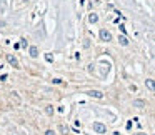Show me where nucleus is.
Listing matches in <instances>:
<instances>
[{"label": "nucleus", "mask_w": 155, "mask_h": 135, "mask_svg": "<svg viewBox=\"0 0 155 135\" xmlns=\"http://www.w3.org/2000/svg\"><path fill=\"white\" fill-rule=\"evenodd\" d=\"M99 35H100V40L102 42H110V40H112V34L108 32L107 28H102Z\"/></svg>", "instance_id": "nucleus-1"}, {"label": "nucleus", "mask_w": 155, "mask_h": 135, "mask_svg": "<svg viewBox=\"0 0 155 135\" xmlns=\"http://www.w3.org/2000/svg\"><path fill=\"white\" fill-rule=\"evenodd\" d=\"M94 130L97 132V134H105V132H107V127H105L103 123H100V122H95V123H94Z\"/></svg>", "instance_id": "nucleus-2"}, {"label": "nucleus", "mask_w": 155, "mask_h": 135, "mask_svg": "<svg viewBox=\"0 0 155 135\" xmlns=\"http://www.w3.org/2000/svg\"><path fill=\"white\" fill-rule=\"evenodd\" d=\"M5 59H7V62H8V63H10V65H12V67L19 68V60H17V59H15L14 55H10V54H8L7 57H5Z\"/></svg>", "instance_id": "nucleus-3"}, {"label": "nucleus", "mask_w": 155, "mask_h": 135, "mask_svg": "<svg viewBox=\"0 0 155 135\" xmlns=\"http://www.w3.org/2000/svg\"><path fill=\"white\" fill-rule=\"evenodd\" d=\"M87 95L88 97H94V98H103V94L99 92V90H88Z\"/></svg>", "instance_id": "nucleus-4"}, {"label": "nucleus", "mask_w": 155, "mask_h": 135, "mask_svg": "<svg viewBox=\"0 0 155 135\" xmlns=\"http://www.w3.org/2000/svg\"><path fill=\"white\" fill-rule=\"evenodd\" d=\"M145 85H147L148 90L155 92V80H152V79H147V80H145Z\"/></svg>", "instance_id": "nucleus-5"}, {"label": "nucleus", "mask_w": 155, "mask_h": 135, "mask_svg": "<svg viewBox=\"0 0 155 135\" xmlns=\"http://www.w3.org/2000/svg\"><path fill=\"white\" fill-rule=\"evenodd\" d=\"M118 42H120V45H123V47L128 45V39L125 37V35H120V37H118Z\"/></svg>", "instance_id": "nucleus-6"}, {"label": "nucleus", "mask_w": 155, "mask_h": 135, "mask_svg": "<svg viewBox=\"0 0 155 135\" xmlns=\"http://www.w3.org/2000/svg\"><path fill=\"white\" fill-rule=\"evenodd\" d=\"M134 107L143 108V107H145V100H134Z\"/></svg>", "instance_id": "nucleus-7"}, {"label": "nucleus", "mask_w": 155, "mask_h": 135, "mask_svg": "<svg viewBox=\"0 0 155 135\" xmlns=\"http://www.w3.org/2000/svg\"><path fill=\"white\" fill-rule=\"evenodd\" d=\"M28 52H30V57H39V48L37 47H30V50H28Z\"/></svg>", "instance_id": "nucleus-8"}, {"label": "nucleus", "mask_w": 155, "mask_h": 135, "mask_svg": "<svg viewBox=\"0 0 155 135\" xmlns=\"http://www.w3.org/2000/svg\"><path fill=\"white\" fill-rule=\"evenodd\" d=\"M45 112H47L48 115H54V107H52V105H47V107H45Z\"/></svg>", "instance_id": "nucleus-9"}, {"label": "nucleus", "mask_w": 155, "mask_h": 135, "mask_svg": "<svg viewBox=\"0 0 155 135\" xmlns=\"http://www.w3.org/2000/svg\"><path fill=\"white\" fill-rule=\"evenodd\" d=\"M88 20L92 22V23H95V22L99 20V17H97V15H95V14H92V15H90V17H88Z\"/></svg>", "instance_id": "nucleus-10"}, {"label": "nucleus", "mask_w": 155, "mask_h": 135, "mask_svg": "<svg viewBox=\"0 0 155 135\" xmlns=\"http://www.w3.org/2000/svg\"><path fill=\"white\" fill-rule=\"evenodd\" d=\"M59 128H60V132H63V134L67 135V128H65V125H60Z\"/></svg>", "instance_id": "nucleus-11"}, {"label": "nucleus", "mask_w": 155, "mask_h": 135, "mask_svg": "<svg viewBox=\"0 0 155 135\" xmlns=\"http://www.w3.org/2000/svg\"><path fill=\"white\" fill-rule=\"evenodd\" d=\"M45 135H55V132H54V130H47V132H45Z\"/></svg>", "instance_id": "nucleus-12"}, {"label": "nucleus", "mask_w": 155, "mask_h": 135, "mask_svg": "<svg viewBox=\"0 0 155 135\" xmlns=\"http://www.w3.org/2000/svg\"><path fill=\"white\" fill-rule=\"evenodd\" d=\"M134 135H147V134H143V132H137V134H134Z\"/></svg>", "instance_id": "nucleus-13"}, {"label": "nucleus", "mask_w": 155, "mask_h": 135, "mask_svg": "<svg viewBox=\"0 0 155 135\" xmlns=\"http://www.w3.org/2000/svg\"><path fill=\"white\" fill-rule=\"evenodd\" d=\"M0 103H2V102H0Z\"/></svg>", "instance_id": "nucleus-14"}]
</instances>
